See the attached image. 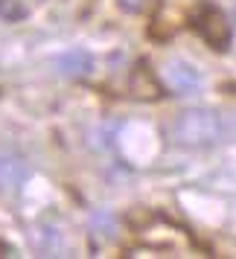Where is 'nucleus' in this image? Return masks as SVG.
I'll use <instances>...</instances> for the list:
<instances>
[{
  "instance_id": "f257e3e1",
  "label": "nucleus",
  "mask_w": 236,
  "mask_h": 259,
  "mask_svg": "<svg viewBox=\"0 0 236 259\" xmlns=\"http://www.w3.org/2000/svg\"><path fill=\"white\" fill-rule=\"evenodd\" d=\"M169 137H172L178 146H187V149L213 146V143L222 137V119H219L216 111L192 108V111H184V114L169 125Z\"/></svg>"
},
{
  "instance_id": "f03ea898",
  "label": "nucleus",
  "mask_w": 236,
  "mask_h": 259,
  "mask_svg": "<svg viewBox=\"0 0 236 259\" xmlns=\"http://www.w3.org/2000/svg\"><path fill=\"white\" fill-rule=\"evenodd\" d=\"M192 26L213 50H227L230 44V24L216 6H201L195 18H192Z\"/></svg>"
},
{
  "instance_id": "7ed1b4c3",
  "label": "nucleus",
  "mask_w": 236,
  "mask_h": 259,
  "mask_svg": "<svg viewBox=\"0 0 236 259\" xmlns=\"http://www.w3.org/2000/svg\"><path fill=\"white\" fill-rule=\"evenodd\" d=\"M164 79L175 94H184V96L195 94L199 84H201L199 70H195L192 64H187V61H169V64L164 67Z\"/></svg>"
},
{
  "instance_id": "20e7f679",
  "label": "nucleus",
  "mask_w": 236,
  "mask_h": 259,
  "mask_svg": "<svg viewBox=\"0 0 236 259\" xmlns=\"http://www.w3.org/2000/svg\"><path fill=\"white\" fill-rule=\"evenodd\" d=\"M29 178V163L24 157H0V192H18Z\"/></svg>"
},
{
  "instance_id": "39448f33",
  "label": "nucleus",
  "mask_w": 236,
  "mask_h": 259,
  "mask_svg": "<svg viewBox=\"0 0 236 259\" xmlns=\"http://www.w3.org/2000/svg\"><path fill=\"white\" fill-rule=\"evenodd\" d=\"M56 67H59V73H64V76L79 79V76H88V73L94 70V59H91L85 50H70V53L59 56Z\"/></svg>"
},
{
  "instance_id": "423d86ee",
  "label": "nucleus",
  "mask_w": 236,
  "mask_h": 259,
  "mask_svg": "<svg viewBox=\"0 0 236 259\" xmlns=\"http://www.w3.org/2000/svg\"><path fill=\"white\" fill-rule=\"evenodd\" d=\"M131 94L137 96V99H158L161 96V88L154 82V76L149 73V67H137L134 76H131Z\"/></svg>"
},
{
  "instance_id": "0eeeda50",
  "label": "nucleus",
  "mask_w": 236,
  "mask_h": 259,
  "mask_svg": "<svg viewBox=\"0 0 236 259\" xmlns=\"http://www.w3.org/2000/svg\"><path fill=\"white\" fill-rule=\"evenodd\" d=\"M91 230H94V236L99 239H111L114 236V230H117V222H114V215L108 210H99V212H94L91 215Z\"/></svg>"
},
{
  "instance_id": "6e6552de",
  "label": "nucleus",
  "mask_w": 236,
  "mask_h": 259,
  "mask_svg": "<svg viewBox=\"0 0 236 259\" xmlns=\"http://www.w3.org/2000/svg\"><path fill=\"white\" fill-rule=\"evenodd\" d=\"M0 15H6L9 21H15V18H21V15H24V9H21L15 0H0Z\"/></svg>"
},
{
  "instance_id": "1a4fd4ad",
  "label": "nucleus",
  "mask_w": 236,
  "mask_h": 259,
  "mask_svg": "<svg viewBox=\"0 0 236 259\" xmlns=\"http://www.w3.org/2000/svg\"><path fill=\"white\" fill-rule=\"evenodd\" d=\"M120 3H123V9H129V12H137L143 0H120Z\"/></svg>"
}]
</instances>
